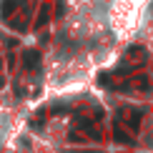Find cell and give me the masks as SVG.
Wrapping results in <instances>:
<instances>
[{
    "label": "cell",
    "mask_w": 153,
    "mask_h": 153,
    "mask_svg": "<svg viewBox=\"0 0 153 153\" xmlns=\"http://www.w3.org/2000/svg\"><path fill=\"white\" fill-rule=\"evenodd\" d=\"M23 63H25V68L35 71V68H38V63H40V53H38V50H28V53L23 55Z\"/></svg>",
    "instance_id": "1"
},
{
    "label": "cell",
    "mask_w": 153,
    "mask_h": 153,
    "mask_svg": "<svg viewBox=\"0 0 153 153\" xmlns=\"http://www.w3.org/2000/svg\"><path fill=\"white\" fill-rule=\"evenodd\" d=\"M13 8H15V3H13V0L3 3V15H10V13H13Z\"/></svg>",
    "instance_id": "2"
}]
</instances>
